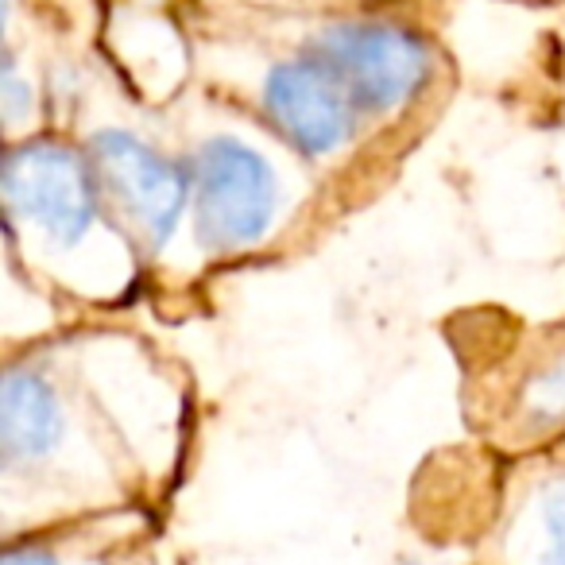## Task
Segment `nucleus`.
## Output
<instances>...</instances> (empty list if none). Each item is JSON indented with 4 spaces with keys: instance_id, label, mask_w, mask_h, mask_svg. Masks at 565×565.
Here are the masks:
<instances>
[{
    "instance_id": "obj_1",
    "label": "nucleus",
    "mask_w": 565,
    "mask_h": 565,
    "mask_svg": "<svg viewBox=\"0 0 565 565\" xmlns=\"http://www.w3.org/2000/svg\"><path fill=\"white\" fill-rule=\"evenodd\" d=\"M356 105L361 120H395L426 97L434 82V47L392 20H330L302 43Z\"/></svg>"
},
{
    "instance_id": "obj_5",
    "label": "nucleus",
    "mask_w": 565,
    "mask_h": 565,
    "mask_svg": "<svg viewBox=\"0 0 565 565\" xmlns=\"http://www.w3.org/2000/svg\"><path fill=\"white\" fill-rule=\"evenodd\" d=\"M259 109L267 125L307 159H333L361 128V113L345 89L302 51L267 66L259 82Z\"/></svg>"
},
{
    "instance_id": "obj_9",
    "label": "nucleus",
    "mask_w": 565,
    "mask_h": 565,
    "mask_svg": "<svg viewBox=\"0 0 565 565\" xmlns=\"http://www.w3.org/2000/svg\"><path fill=\"white\" fill-rule=\"evenodd\" d=\"M0 565H71L55 546L47 542H9Z\"/></svg>"
},
{
    "instance_id": "obj_7",
    "label": "nucleus",
    "mask_w": 565,
    "mask_h": 565,
    "mask_svg": "<svg viewBox=\"0 0 565 565\" xmlns=\"http://www.w3.org/2000/svg\"><path fill=\"white\" fill-rule=\"evenodd\" d=\"M519 426L531 438H542V434H554L565 426V345L554 349L526 376L523 395H519Z\"/></svg>"
},
{
    "instance_id": "obj_8",
    "label": "nucleus",
    "mask_w": 565,
    "mask_h": 565,
    "mask_svg": "<svg viewBox=\"0 0 565 565\" xmlns=\"http://www.w3.org/2000/svg\"><path fill=\"white\" fill-rule=\"evenodd\" d=\"M526 565H565V477L534 495L526 519Z\"/></svg>"
},
{
    "instance_id": "obj_6",
    "label": "nucleus",
    "mask_w": 565,
    "mask_h": 565,
    "mask_svg": "<svg viewBox=\"0 0 565 565\" xmlns=\"http://www.w3.org/2000/svg\"><path fill=\"white\" fill-rule=\"evenodd\" d=\"M71 441V407L58 384L35 364H12L0 395V457L4 472L47 469Z\"/></svg>"
},
{
    "instance_id": "obj_2",
    "label": "nucleus",
    "mask_w": 565,
    "mask_h": 565,
    "mask_svg": "<svg viewBox=\"0 0 565 565\" xmlns=\"http://www.w3.org/2000/svg\"><path fill=\"white\" fill-rule=\"evenodd\" d=\"M190 202L198 244L213 256H236L271 236L282 186L264 151L236 136H210L190 156Z\"/></svg>"
},
{
    "instance_id": "obj_4",
    "label": "nucleus",
    "mask_w": 565,
    "mask_h": 565,
    "mask_svg": "<svg viewBox=\"0 0 565 565\" xmlns=\"http://www.w3.org/2000/svg\"><path fill=\"white\" fill-rule=\"evenodd\" d=\"M4 202L17 221H28L55 248L86 241L102 213L86 151L58 140H28L4 159Z\"/></svg>"
},
{
    "instance_id": "obj_3",
    "label": "nucleus",
    "mask_w": 565,
    "mask_h": 565,
    "mask_svg": "<svg viewBox=\"0 0 565 565\" xmlns=\"http://www.w3.org/2000/svg\"><path fill=\"white\" fill-rule=\"evenodd\" d=\"M102 213L125 225L143 248H163L190 202V163L167 156L125 128H102L86 143Z\"/></svg>"
}]
</instances>
